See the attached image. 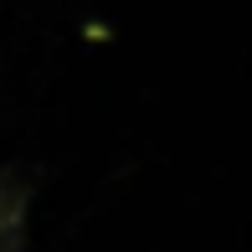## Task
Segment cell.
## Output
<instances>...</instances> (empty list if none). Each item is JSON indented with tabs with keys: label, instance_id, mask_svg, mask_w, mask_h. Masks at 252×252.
<instances>
[{
	"label": "cell",
	"instance_id": "cell-1",
	"mask_svg": "<svg viewBox=\"0 0 252 252\" xmlns=\"http://www.w3.org/2000/svg\"><path fill=\"white\" fill-rule=\"evenodd\" d=\"M26 211H31V180L21 170H0V252L26 247Z\"/></svg>",
	"mask_w": 252,
	"mask_h": 252
}]
</instances>
